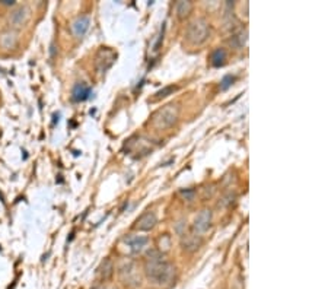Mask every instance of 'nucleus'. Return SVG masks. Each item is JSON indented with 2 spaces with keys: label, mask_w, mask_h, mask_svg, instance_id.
Here are the masks:
<instances>
[{
  "label": "nucleus",
  "mask_w": 328,
  "mask_h": 289,
  "mask_svg": "<svg viewBox=\"0 0 328 289\" xmlns=\"http://www.w3.org/2000/svg\"><path fill=\"white\" fill-rule=\"evenodd\" d=\"M145 272L153 284L159 287H171L175 279V266L165 260L164 253L159 250H152L146 254Z\"/></svg>",
  "instance_id": "nucleus-1"
},
{
  "label": "nucleus",
  "mask_w": 328,
  "mask_h": 289,
  "mask_svg": "<svg viewBox=\"0 0 328 289\" xmlns=\"http://www.w3.org/2000/svg\"><path fill=\"white\" fill-rule=\"evenodd\" d=\"M210 37V25L204 18H197L193 22H190L185 38L191 45L204 44Z\"/></svg>",
  "instance_id": "nucleus-2"
},
{
  "label": "nucleus",
  "mask_w": 328,
  "mask_h": 289,
  "mask_svg": "<svg viewBox=\"0 0 328 289\" xmlns=\"http://www.w3.org/2000/svg\"><path fill=\"white\" fill-rule=\"evenodd\" d=\"M178 115H179L178 105L176 104H168L153 115V126L159 130L169 129L171 126H174L175 121L178 120Z\"/></svg>",
  "instance_id": "nucleus-3"
},
{
  "label": "nucleus",
  "mask_w": 328,
  "mask_h": 289,
  "mask_svg": "<svg viewBox=\"0 0 328 289\" xmlns=\"http://www.w3.org/2000/svg\"><path fill=\"white\" fill-rule=\"evenodd\" d=\"M117 59V54L109 48H101L95 57V67L98 73H105L109 67L112 66L114 60Z\"/></svg>",
  "instance_id": "nucleus-4"
},
{
  "label": "nucleus",
  "mask_w": 328,
  "mask_h": 289,
  "mask_svg": "<svg viewBox=\"0 0 328 289\" xmlns=\"http://www.w3.org/2000/svg\"><path fill=\"white\" fill-rule=\"evenodd\" d=\"M212 218H213V215H212V210H210V209H203V210L197 215L196 219H194V223H193V229H194V232H196L197 235L204 234V232L210 228Z\"/></svg>",
  "instance_id": "nucleus-5"
},
{
  "label": "nucleus",
  "mask_w": 328,
  "mask_h": 289,
  "mask_svg": "<svg viewBox=\"0 0 328 289\" xmlns=\"http://www.w3.org/2000/svg\"><path fill=\"white\" fill-rule=\"evenodd\" d=\"M29 16H31V10H29L26 6H21V7L15 9V10L10 13L9 23H10L13 28H21V26H23L25 23L28 22Z\"/></svg>",
  "instance_id": "nucleus-6"
},
{
  "label": "nucleus",
  "mask_w": 328,
  "mask_h": 289,
  "mask_svg": "<svg viewBox=\"0 0 328 289\" xmlns=\"http://www.w3.org/2000/svg\"><path fill=\"white\" fill-rule=\"evenodd\" d=\"M203 244V238L201 235H197L196 232H190V234H182L181 237V247L182 250L193 253L200 248V245Z\"/></svg>",
  "instance_id": "nucleus-7"
},
{
  "label": "nucleus",
  "mask_w": 328,
  "mask_h": 289,
  "mask_svg": "<svg viewBox=\"0 0 328 289\" xmlns=\"http://www.w3.org/2000/svg\"><path fill=\"white\" fill-rule=\"evenodd\" d=\"M120 276H121V281L126 285H139L140 284V278H139V275L136 272V267L133 263H129L127 266L121 267Z\"/></svg>",
  "instance_id": "nucleus-8"
},
{
  "label": "nucleus",
  "mask_w": 328,
  "mask_h": 289,
  "mask_svg": "<svg viewBox=\"0 0 328 289\" xmlns=\"http://www.w3.org/2000/svg\"><path fill=\"white\" fill-rule=\"evenodd\" d=\"M90 94H92V88L87 87L85 82H79V84H76V85L73 87L72 99H73L75 102H83V101L89 99Z\"/></svg>",
  "instance_id": "nucleus-9"
},
{
  "label": "nucleus",
  "mask_w": 328,
  "mask_h": 289,
  "mask_svg": "<svg viewBox=\"0 0 328 289\" xmlns=\"http://www.w3.org/2000/svg\"><path fill=\"white\" fill-rule=\"evenodd\" d=\"M156 222H158L156 215H155L153 212H146V213H143V215L136 221L134 228L139 229V231H151V229L155 228Z\"/></svg>",
  "instance_id": "nucleus-10"
},
{
  "label": "nucleus",
  "mask_w": 328,
  "mask_h": 289,
  "mask_svg": "<svg viewBox=\"0 0 328 289\" xmlns=\"http://www.w3.org/2000/svg\"><path fill=\"white\" fill-rule=\"evenodd\" d=\"M148 243H149L148 237H142V235H131L129 238H126V245L129 247V250L133 254L140 253Z\"/></svg>",
  "instance_id": "nucleus-11"
},
{
  "label": "nucleus",
  "mask_w": 328,
  "mask_h": 289,
  "mask_svg": "<svg viewBox=\"0 0 328 289\" xmlns=\"http://www.w3.org/2000/svg\"><path fill=\"white\" fill-rule=\"evenodd\" d=\"M89 18L87 16H79L75 22L72 23V32H73V35L76 37V38H82L85 34H86V31L89 29Z\"/></svg>",
  "instance_id": "nucleus-12"
},
{
  "label": "nucleus",
  "mask_w": 328,
  "mask_h": 289,
  "mask_svg": "<svg viewBox=\"0 0 328 289\" xmlns=\"http://www.w3.org/2000/svg\"><path fill=\"white\" fill-rule=\"evenodd\" d=\"M18 44V35L15 31H4L0 34V47L3 50H12Z\"/></svg>",
  "instance_id": "nucleus-13"
},
{
  "label": "nucleus",
  "mask_w": 328,
  "mask_h": 289,
  "mask_svg": "<svg viewBox=\"0 0 328 289\" xmlns=\"http://www.w3.org/2000/svg\"><path fill=\"white\" fill-rule=\"evenodd\" d=\"M175 9H176V16L179 19H185L191 13V10H193V3L188 1V0H181V1L176 3Z\"/></svg>",
  "instance_id": "nucleus-14"
},
{
  "label": "nucleus",
  "mask_w": 328,
  "mask_h": 289,
  "mask_svg": "<svg viewBox=\"0 0 328 289\" xmlns=\"http://www.w3.org/2000/svg\"><path fill=\"white\" fill-rule=\"evenodd\" d=\"M210 60H212V65H213L215 67L223 66V65L226 63V50H225V48H222V47L216 48V50L212 53Z\"/></svg>",
  "instance_id": "nucleus-15"
},
{
  "label": "nucleus",
  "mask_w": 328,
  "mask_h": 289,
  "mask_svg": "<svg viewBox=\"0 0 328 289\" xmlns=\"http://www.w3.org/2000/svg\"><path fill=\"white\" fill-rule=\"evenodd\" d=\"M246 35H248L246 29H245V31H241L240 34H237V35H234V37H232L231 44L234 45L235 48H241V47H244V45L246 44Z\"/></svg>",
  "instance_id": "nucleus-16"
},
{
  "label": "nucleus",
  "mask_w": 328,
  "mask_h": 289,
  "mask_svg": "<svg viewBox=\"0 0 328 289\" xmlns=\"http://www.w3.org/2000/svg\"><path fill=\"white\" fill-rule=\"evenodd\" d=\"M176 89H178V87H175V85H169V87H165V88H162L161 91H158V92L155 94V99H161V98H165V96H168V95L174 94Z\"/></svg>",
  "instance_id": "nucleus-17"
},
{
  "label": "nucleus",
  "mask_w": 328,
  "mask_h": 289,
  "mask_svg": "<svg viewBox=\"0 0 328 289\" xmlns=\"http://www.w3.org/2000/svg\"><path fill=\"white\" fill-rule=\"evenodd\" d=\"M112 270H114L112 262L109 259H105L104 263H102V267H101V273H102L104 279H107V278H109L112 275Z\"/></svg>",
  "instance_id": "nucleus-18"
},
{
  "label": "nucleus",
  "mask_w": 328,
  "mask_h": 289,
  "mask_svg": "<svg viewBox=\"0 0 328 289\" xmlns=\"http://www.w3.org/2000/svg\"><path fill=\"white\" fill-rule=\"evenodd\" d=\"M164 247V250H162V253L164 251H166L169 247H171V238L168 237V235H162L161 238H159V251H161V248Z\"/></svg>",
  "instance_id": "nucleus-19"
},
{
  "label": "nucleus",
  "mask_w": 328,
  "mask_h": 289,
  "mask_svg": "<svg viewBox=\"0 0 328 289\" xmlns=\"http://www.w3.org/2000/svg\"><path fill=\"white\" fill-rule=\"evenodd\" d=\"M234 81H235V78L232 76V75H228V76H225L223 79H222V85H220V88L222 91H226V89L229 88L232 84H234Z\"/></svg>",
  "instance_id": "nucleus-20"
},
{
  "label": "nucleus",
  "mask_w": 328,
  "mask_h": 289,
  "mask_svg": "<svg viewBox=\"0 0 328 289\" xmlns=\"http://www.w3.org/2000/svg\"><path fill=\"white\" fill-rule=\"evenodd\" d=\"M181 196H182L185 200L193 201L194 200V197H196V192H194V190H182V192H181Z\"/></svg>",
  "instance_id": "nucleus-21"
},
{
  "label": "nucleus",
  "mask_w": 328,
  "mask_h": 289,
  "mask_svg": "<svg viewBox=\"0 0 328 289\" xmlns=\"http://www.w3.org/2000/svg\"><path fill=\"white\" fill-rule=\"evenodd\" d=\"M164 29H165V26H162V29H161V35H159V38H158V43L155 44V51L156 50H159V45H161V43H162V40H164Z\"/></svg>",
  "instance_id": "nucleus-22"
},
{
  "label": "nucleus",
  "mask_w": 328,
  "mask_h": 289,
  "mask_svg": "<svg viewBox=\"0 0 328 289\" xmlns=\"http://www.w3.org/2000/svg\"><path fill=\"white\" fill-rule=\"evenodd\" d=\"M0 3H1V4H4V6H13V4H15V1H13V0H1Z\"/></svg>",
  "instance_id": "nucleus-23"
}]
</instances>
